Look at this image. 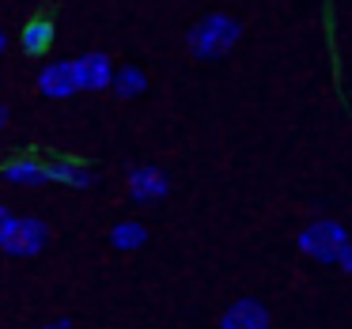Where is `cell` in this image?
<instances>
[{
    "mask_svg": "<svg viewBox=\"0 0 352 329\" xmlns=\"http://www.w3.org/2000/svg\"><path fill=\"white\" fill-rule=\"evenodd\" d=\"M72 69H76L80 91H110L118 65L110 61V54H102V49H87V54L72 57Z\"/></svg>",
    "mask_w": 352,
    "mask_h": 329,
    "instance_id": "5b68a950",
    "label": "cell"
},
{
    "mask_svg": "<svg viewBox=\"0 0 352 329\" xmlns=\"http://www.w3.org/2000/svg\"><path fill=\"white\" fill-rule=\"evenodd\" d=\"M50 246V227L38 216H8L0 227V253L8 258H38Z\"/></svg>",
    "mask_w": 352,
    "mask_h": 329,
    "instance_id": "3957f363",
    "label": "cell"
},
{
    "mask_svg": "<svg viewBox=\"0 0 352 329\" xmlns=\"http://www.w3.org/2000/svg\"><path fill=\"white\" fill-rule=\"evenodd\" d=\"M344 242H349V231L337 220H311L296 235L299 253L307 261H314V265H337V253H341Z\"/></svg>",
    "mask_w": 352,
    "mask_h": 329,
    "instance_id": "7a4b0ae2",
    "label": "cell"
},
{
    "mask_svg": "<svg viewBox=\"0 0 352 329\" xmlns=\"http://www.w3.org/2000/svg\"><path fill=\"white\" fill-rule=\"evenodd\" d=\"M8 125V106H0V129Z\"/></svg>",
    "mask_w": 352,
    "mask_h": 329,
    "instance_id": "2e32d148",
    "label": "cell"
},
{
    "mask_svg": "<svg viewBox=\"0 0 352 329\" xmlns=\"http://www.w3.org/2000/svg\"><path fill=\"white\" fill-rule=\"evenodd\" d=\"M337 269L352 276V238H349V242L341 246V253H337Z\"/></svg>",
    "mask_w": 352,
    "mask_h": 329,
    "instance_id": "4fadbf2b",
    "label": "cell"
},
{
    "mask_svg": "<svg viewBox=\"0 0 352 329\" xmlns=\"http://www.w3.org/2000/svg\"><path fill=\"white\" fill-rule=\"evenodd\" d=\"M42 329H76V321L72 318H54V321H46Z\"/></svg>",
    "mask_w": 352,
    "mask_h": 329,
    "instance_id": "5bb4252c",
    "label": "cell"
},
{
    "mask_svg": "<svg viewBox=\"0 0 352 329\" xmlns=\"http://www.w3.org/2000/svg\"><path fill=\"white\" fill-rule=\"evenodd\" d=\"M110 246L114 250H122V253H137V250H144V242H148V227L140 220H122V223H114L110 227Z\"/></svg>",
    "mask_w": 352,
    "mask_h": 329,
    "instance_id": "8fae6325",
    "label": "cell"
},
{
    "mask_svg": "<svg viewBox=\"0 0 352 329\" xmlns=\"http://www.w3.org/2000/svg\"><path fill=\"white\" fill-rule=\"evenodd\" d=\"M110 91H114L118 99H140V95L148 91V72L140 69V65H122V69H114Z\"/></svg>",
    "mask_w": 352,
    "mask_h": 329,
    "instance_id": "7c38bea8",
    "label": "cell"
},
{
    "mask_svg": "<svg viewBox=\"0 0 352 329\" xmlns=\"http://www.w3.org/2000/svg\"><path fill=\"white\" fill-rule=\"evenodd\" d=\"M46 174H50V185H69V190H91V185H95V170L87 167V163L72 159V155L50 159L46 163Z\"/></svg>",
    "mask_w": 352,
    "mask_h": 329,
    "instance_id": "9c48e42d",
    "label": "cell"
},
{
    "mask_svg": "<svg viewBox=\"0 0 352 329\" xmlns=\"http://www.w3.org/2000/svg\"><path fill=\"white\" fill-rule=\"evenodd\" d=\"M0 178L8 185H19V190H38V185H50L46 163L34 159V155H19V159H8L0 167Z\"/></svg>",
    "mask_w": 352,
    "mask_h": 329,
    "instance_id": "ba28073f",
    "label": "cell"
},
{
    "mask_svg": "<svg viewBox=\"0 0 352 329\" xmlns=\"http://www.w3.org/2000/svg\"><path fill=\"white\" fill-rule=\"evenodd\" d=\"M38 91L46 95V99H72V95L80 91L72 61H50V65H42V72H38Z\"/></svg>",
    "mask_w": 352,
    "mask_h": 329,
    "instance_id": "52a82bcc",
    "label": "cell"
},
{
    "mask_svg": "<svg viewBox=\"0 0 352 329\" xmlns=\"http://www.w3.org/2000/svg\"><path fill=\"white\" fill-rule=\"evenodd\" d=\"M125 190H129L133 205H160L170 193V174L155 163H137L125 178Z\"/></svg>",
    "mask_w": 352,
    "mask_h": 329,
    "instance_id": "277c9868",
    "label": "cell"
},
{
    "mask_svg": "<svg viewBox=\"0 0 352 329\" xmlns=\"http://www.w3.org/2000/svg\"><path fill=\"white\" fill-rule=\"evenodd\" d=\"M4 49H8V34L0 31V57H4Z\"/></svg>",
    "mask_w": 352,
    "mask_h": 329,
    "instance_id": "9a60e30c",
    "label": "cell"
},
{
    "mask_svg": "<svg viewBox=\"0 0 352 329\" xmlns=\"http://www.w3.org/2000/svg\"><path fill=\"white\" fill-rule=\"evenodd\" d=\"M239 38H243V23L235 16H228V12H208V16H201L186 31V49L197 61H220V57H228L239 46Z\"/></svg>",
    "mask_w": 352,
    "mask_h": 329,
    "instance_id": "6da1fadb",
    "label": "cell"
},
{
    "mask_svg": "<svg viewBox=\"0 0 352 329\" xmlns=\"http://www.w3.org/2000/svg\"><path fill=\"white\" fill-rule=\"evenodd\" d=\"M8 216H12V212H8L4 205H0V227H4V220H8Z\"/></svg>",
    "mask_w": 352,
    "mask_h": 329,
    "instance_id": "e0dca14e",
    "label": "cell"
},
{
    "mask_svg": "<svg viewBox=\"0 0 352 329\" xmlns=\"http://www.w3.org/2000/svg\"><path fill=\"white\" fill-rule=\"evenodd\" d=\"M216 329H273V310H269L261 299L254 295H243L220 314Z\"/></svg>",
    "mask_w": 352,
    "mask_h": 329,
    "instance_id": "8992f818",
    "label": "cell"
},
{
    "mask_svg": "<svg viewBox=\"0 0 352 329\" xmlns=\"http://www.w3.org/2000/svg\"><path fill=\"white\" fill-rule=\"evenodd\" d=\"M54 38H57V31H54V19H46V16H34L31 23L19 31V46H23V54L27 57H42V54H50L54 49Z\"/></svg>",
    "mask_w": 352,
    "mask_h": 329,
    "instance_id": "30bf717a",
    "label": "cell"
}]
</instances>
